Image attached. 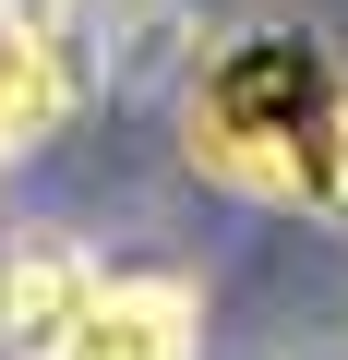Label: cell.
Segmentation results:
<instances>
[{
	"label": "cell",
	"mask_w": 348,
	"mask_h": 360,
	"mask_svg": "<svg viewBox=\"0 0 348 360\" xmlns=\"http://www.w3.org/2000/svg\"><path fill=\"white\" fill-rule=\"evenodd\" d=\"M193 168L240 180L264 205H336L348 193V72L312 25L228 37L193 84Z\"/></svg>",
	"instance_id": "cell-1"
},
{
	"label": "cell",
	"mask_w": 348,
	"mask_h": 360,
	"mask_svg": "<svg viewBox=\"0 0 348 360\" xmlns=\"http://www.w3.org/2000/svg\"><path fill=\"white\" fill-rule=\"evenodd\" d=\"M49 360H193V288L96 264V288L72 300V324L49 336Z\"/></svg>",
	"instance_id": "cell-2"
},
{
	"label": "cell",
	"mask_w": 348,
	"mask_h": 360,
	"mask_svg": "<svg viewBox=\"0 0 348 360\" xmlns=\"http://www.w3.org/2000/svg\"><path fill=\"white\" fill-rule=\"evenodd\" d=\"M72 120V49L37 0H0V168L37 156L49 132Z\"/></svg>",
	"instance_id": "cell-3"
},
{
	"label": "cell",
	"mask_w": 348,
	"mask_h": 360,
	"mask_svg": "<svg viewBox=\"0 0 348 360\" xmlns=\"http://www.w3.org/2000/svg\"><path fill=\"white\" fill-rule=\"evenodd\" d=\"M84 288H96V252L84 240H60V229L0 240V360H49V336L72 324Z\"/></svg>",
	"instance_id": "cell-4"
}]
</instances>
